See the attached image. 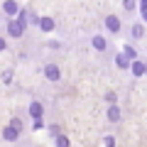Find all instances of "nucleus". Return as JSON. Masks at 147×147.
<instances>
[{"label":"nucleus","instance_id":"obj_1","mask_svg":"<svg viewBox=\"0 0 147 147\" xmlns=\"http://www.w3.org/2000/svg\"><path fill=\"white\" fill-rule=\"evenodd\" d=\"M44 74H47V79H49V81H59V76H61V71H59L57 64H49V66L44 69Z\"/></svg>","mask_w":147,"mask_h":147},{"label":"nucleus","instance_id":"obj_2","mask_svg":"<svg viewBox=\"0 0 147 147\" xmlns=\"http://www.w3.org/2000/svg\"><path fill=\"white\" fill-rule=\"evenodd\" d=\"M7 32H10V37H20L22 32H25V27L15 20V22H10V25H7Z\"/></svg>","mask_w":147,"mask_h":147},{"label":"nucleus","instance_id":"obj_3","mask_svg":"<svg viewBox=\"0 0 147 147\" xmlns=\"http://www.w3.org/2000/svg\"><path fill=\"white\" fill-rule=\"evenodd\" d=\"M105 27H108L110 32H118V30H120V20H118L115 15H110V17H105Z\"/></svg>","mask_w":147,"mask_h":147},{"label":"nucleus","instance_id":"obj_4","mask_svg":"<svg viewBox=\"0 0 147 147\" xmlns=\"http://www.w3.org/2000/svg\"><path fill=\"white\" fill-rule=\"evenodd\" d=\"M17 132H20V130H15L12 125H7L5 130H3V137H5L7 142H12V140H17Z\"/></svg>","mask_w":147,"mask_h":147},{"label":"nucleus","instance_id":"obj_5","mask_svg":"<svg viewBox=\"0 0 147 147\" xmlns=\"http://www.w3.org/2000/svg\"><path fill=\"white\" fill-rule=\"evenodd\" d=\"M39 27H42L44 32H52L54 30V20L52 17H39Z\"/></svg>","mask_w":147,"mask_h":147},{"label":"nucleus","instance_id":"obj_6","mask_svg":"<svg viewBox=\"0 0 147 147\" xmlns=\"http://www.w3.org/2000/svg\"><path fill=\"white\" fill-rule=\"evenodd\" d=\"M30 115L34 118V120H39V118H42V103H32L30 105Z\"/></svg>","mask_w":147,"mask_h":147},{"label":"nucleus","instance_id":"obj_7","mask_svg":"<svg viewBox=\"0 0 147 147\" xmlns=\"http://www.w3.org/2000/svg\"><path fill=\"white\" fill-rule=\"evenodd\" d=\"M108 118H110L113 123H115V120H120V108H118V105H110V110H108Z\"/></svg>","mask_w":147,"mask_h":147},{"label":"nucleus","instance_id":"obj_8","mask_svg":"<svg viewBox=\"0 0 147 147\" xmlns=\"http://www.w3.org/2000/svg\"><path fill=\"white\" fill-rule=\"evenodd\" d=\"M3 7H5V12H7V15H15V12H17V3H15V0H7V3H5Z\"/></svg>","mask_w":147,"mask_h":147},{"label":"nucleus","instance_id":"obj_9","mask_svg":"<svg viewBox=\"0 0 147 147\" xmlns=\"http://www.w3.org/2000/svg\"><path fill=\"white\" fill-rule=\"evenodd\" d=\"M93 47L98 49V52H103V49H105V39H103V37H93Z\"/></svg>","mask_w":147,"mask_h":147},{"label":"nucleus","instance_id":"obj_10","mask_svg":"<svg viewBox=\"0 0 147 147\" xmlns=\"http://www.w3.org/2000/svg\"><path fill=\"white\" fill-rule=\"evenodd\" d=\"M132 74H135V76H142V74H145V64L135 61V64H132Z\"/></svg>","mask_w":147,"mask_h":147},{"label":"nucleus","instance_id":"obj_11","mask_svg":"<svg viewBox=\"0 0 147 147\" xmlns=\"http://www.w3.org/2000/svg\"><path fill=\"white\" fill-rule=\"evenodd\" d=\"M115 64H118L120 69H127V57H125V54H118V57H115Z\"/></svg>","mask_w":147,"mask_h":147},{"label":"nucleus","instance_id":"obj_12","mask_svg":"<svg viewBox=\"0 0 147 147\" xmlns=\"http://www.w3.org/2000/svg\"><path fill=\"white\" fill-rule=\"evenodd\" d=\"M57 147H69V140H66L64 135H59V137H57Z\"/></svg>","mask_w":147,"mask_h":147},{"label":"nucleus","instance_id":"obj_13","mask_svg":"<svg viewBox=\"0 0 147 147\" xmlns=\"http://www.w3.org/2000/svg\"><path fill=\"white\" fill-rule=\"evenodd\" d=\"M17 22H20L22 27H27V15H25V12H20V15H17Z\"/></svg>","mask_w":147,"mask_h":147},{"label":"nucleus","instance_id":"obj_14","mask_svg":"<svg viewBox=\"0 0 147 147\" xmlns=\"http://www.w3.org/2000/svg\"><path fill=\"white\" fill-rule=\"evenodd\" d=\"M123 5H125V10H135V0H123Z\"/></svg>","mask_w":147,"mask_h":147},{"label":"nucleus","instance_id":"obj_15","mask_svg":"<svg viewBox=\"0 0 147 147\" xmlns=\"http://www.w3.org/2000/svg\"><path fill=\"white\" fill-rule=\"evenodd\" d=\"M132 34H135V37H142V34H145V27H140V25H137L135 30H132Z\"/></svg>","mask_w":147,"mask_h":147},{"label":"nucleus","instance_id":"obj_16","mask_svg":"<svg viewBox=\"0 0 147 147\" xmlns=\"http://www.w3.org/2000/svg\"><path fill=\"white\" fill-rule=\"evenodd\" d=\"M125 57L132 59V57H135V49H132V47H125Z\"/></svg>","mask_w":147,"mask_h":147},{"label":"nucleus","instance_id":"obj_17","mask_svg":"<svg viewBox=\"0 0 147 147\" xmlns=\"http://www.w3.org/2000/svg\"><path fill=\"white\" fill-rule=\"evenodd\" d=\"M10 79H12V74H10V71L3 74V81H5V84H10Z\"/></svg>","mask_w":147,"mask_h":147},{"label":"nucleus","instance_id":"obj_18","mask_svg":"<svg viewBox=\"0 0 147 147\" xmlns=\"http://www.w3.org/2000/svg\"><path fill=\"white\" fill-rule=\"evenodd\" d=\"M105 147H115V140L113 137H105Z\"/></svg>","mask_w":147,"mask_h":147},{"label":"nucleus","instance_id":"obj_19","mask_svg":"<svg viewBox=\"0 0 147 147\" xmlns=\"http://www.w3.org/2000/svg\"><path fill=\"white\" fill-rule=\"evenodd\" d=\"M3 49H5V39H3V37H0V52H3Z\"/></svg>","mask_w":147,"mask_h":147},{"label":"nucleus","instance_id":"obj_20","mask_svg":"<svg viewBox=\"0 0 147 147\" xmlns=\"http://www.w3.org/2000/svg\"><path fill=\"white\" fill-rule=\"evenodd\" d=\"M142 17H145V22H147V7H142Z\"/></svg>","mask_w":147,"mask_h":147}]
</instances>
